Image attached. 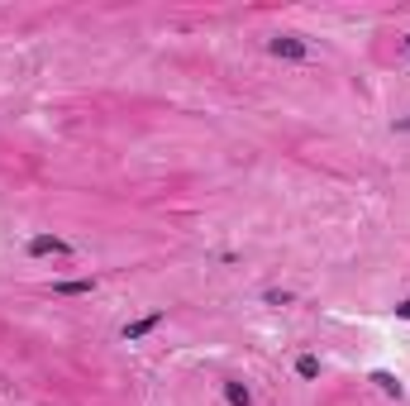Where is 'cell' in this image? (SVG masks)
I'll use <instances>...</instances> for the list:
<instances>
[{"label":"cell","mask_w":410,"mask_h":406,"mask_svg":"<svg viewBox=\"0 0 410 406\" xmlns=\"http://www.w3.org/2000/svg\"><path fill=\"white\" fill-rule=\"evenodd\" d=\"M267 48H272L277 58H291V62H306V58H310V48L296 39V34H277V39L267 43Z\"/></svg>","instance_id":"1"},{"label":"cell","mask_w":410,"mask_h":406,"mask_svg":"<svg viewBox=\"0 0 410 406\" xmlns=\"http://www.w3.org/2000/svg\"><path fill=\"white\" fill-rule=\"evenodd\" d=\"M29 253H34V258H43V253H72V244L53 239V234H39V239H29Z\"/></svg>","instance_id":"2"},{"label":"cell","mask_w":410,"mask_h":406,"mask_svg":"<svg viewBox=\"0 0 410 406\" xmlns=\"http://www.w3.org/2000/svg\"><path fill=\"white\" fill-rule=\"evenodd\" d=\"M162 325V311H153V316H143V321H134V325H124V340H143L148 330H157Z\"/></svg>","instance_id":"3"},{"label":"cell","mask_w":410,"mask_h":406,"mask_svg":"<svg viewBox=\"0 0 410 406\" xmlns=\"http://www.w3.org/2000/svg\"><path fill=\"white\" fill-rule=\"evenodd\" d=\"M224 402L229 406H253V397H248V387L239 383V378H224Z\"/></svg>","instance_id":"4"},{"label":"cell","mask_w":410,"mask_h":406,"mask_svg":"<svg viewBox=\"0 0 410 406\" xmlns=\"http://www.w3.org/2000/svg\"><path fill=\"white\" fill-rule=\"evenodd\" d=\"M372 383L382 387V392H387V397H406V387L396 383V378H391V373H372Z\"/></svg>","instance_id":"5"},{"label":"cell","mask_w":410,"mask_h":406,"mask_svg":"<svg viewBox=\"0 0 410 406\" xmlns=\"http://www.w3.org/2000/svg\"><path fill=\"white\" fill-rule=\"evenodd\" d=\"M296 373H301V378H320V359H315V354H301V359H296Z\"/></svg>","instance_id":"6"},{"label":"cell","mask_w":410,"mask_h":406,"mask_svg":"<svg viewBox=\"0 0 410 406\" xmlns=\"http://www.w3.org/2000/svg\"><path fill=\"white\" fill-rule=\"evenodd\" d=\"M91 287H96V282H58L53 292H58V297H86Z\"/></svg>","instance_id":"7"},{"label":"cell","mask_w":410,"mask_h":406,"mask_svg":"<svg viewBox=\"0 0 410 406\" xmlns=\"http://www.w3.org/2000/svg\"><path fill=\"white\" fill-rule=\"evenodd\" d=\"M396 316H401V321H410V301H401V306H396Z\"/></svg>","instance_id":"8"},{"label":"cell","mask_w":410,"mask_h":406,"mask_svg":"<svg viewBox=\"0 0 410 406\" xmlns=\"http://www.w3.org/2000/svg\"><path fill=\"white\" fill-rule=\"evenodd\" d=\"M396 134H410V120H396Z\"/></svg>","instance_id":"9"},{"label":"cell","mask_w":410,"mask_h":406,"mask_svg":"<svg viewBox=\"0 0 410 406\" xmlns=\"http://www.w3.org/2000/svg\"><path fill=\"white\" fill-rule=\"evenodd\" d=\"M406 48H410V34H406Z\"/></svg>","instance_id":"10"}]
</instances>
